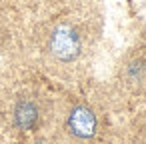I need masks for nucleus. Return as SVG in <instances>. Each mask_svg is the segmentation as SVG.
<instances>
[{"mask_svg":"<svg viewBox=\"0 0 146 144\" xmlns=\"http://www.w3.org/2000/svg\"><path fill=\"white\" fill-rule=\"evenodd\" d=\"M98 114L94 112L92 106L80 102V104H74L68 114H66V130L72 138L80 140V142H88V140H94L96 134H98Z\"/></svg>","mask_w":146,"mask_h":144,"instance_id":"2","label":"nucleus"},{"mask_svg":"<svg viewBox=\"0 0 146 144\" xmlns=\"http://www.w3.org/2000/svg\"><path fill=\"white\" fill-rule=\"evenodd\" d=\"M48 52L54 60L62 62V64H68V62H74L80 52H82V36L80 32L62 22V24H56L52 30H50V36H48Z\"/></svg>","mask_w":146,"mask_h":144,"instance_id":"1","label":"nucleus"},{"mask_svg":"<svg viewBox=\"0 0 146 144\" xmlns=\"http://www.w3.org/2000/svg\"><path fill=\"white\" fill-rule=\"evenodd\" d=\"M34 144H46V142H44V140H36Z\"/></svg>","mask_w":146,"mask_h":144,"instance_id":"4","label":"nucleus"},{"mask_svg":"<svg viewBox=\"0 0 146 144\" xmlns=\"http://www.w3.org/2000/svg\"><path fill=\"white\" fill-rule=\"evenodd\" d=\"M38 104L32 100V98H20L16 104H14V112H12V118H14V126L18 130H32L38 122Z\"/></svg>","mask_w":146,"mask_h":144,"instance_id":"3","label":"nucleus"}]
</instances>
